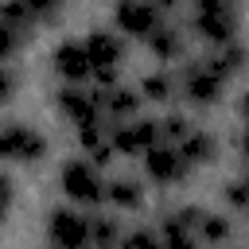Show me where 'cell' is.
<instances>
[{
    "mask_svg": "<svg viewBox=\"0 0 249 249\" xmlns=\"http://www.w3.org/2000/svg\"><path fill=\"white\" fill-rule=\"evenodd\" d=\"M230 233H233V226H230V218H226V214L202 210V222H198V230H195V237H198V241H206V245H226V241H230Z\"/></svg>",
    "mask_w": 249,
    "mask_h": 249,
    "instance_id": "obj_20",
    "label": "cell"
},
{
    "mask_svg": "<svg viewBox=\"0 0 249 249\" xmlns=\"http://www.w3.org/2000/svg\"><path fill=\"white\" fill-rule=\"evenodd\" d=\"M82 47L89 54L93 74H117V66L124 62V39L117 31H89L82 39Z\"/></svg>",
    "mask_w": 249,
    "mask_h": 249,
    "instance_id": "obj_9",
    "label": "cell"
},
{
    "mask_svg": "<svg viewBox=\"0 0 249 249\" xmlns=\"http://www.w3.org/2000/svg\"><path fill=\"white\" fill-rule=\"evenodd\" d=\"M16 86H19V78H16V70L0 62V105H4V101H12V93H16Z\"/></svg>",
    "mask_w": 249,
    "mask_h": 249,
    "instance_id": "obj_28",
    "label": "cell"
},
{
    "mask_svg": "<svg viewBox=\"0 0 249 249\" xmlns=\"http://www.w3.org/2000/svg\"><path fill=\"white\" fill-rule=\"evenodd\" d=\"M175 148H179V156H183L187 167H206V163L218 160V136L214 132H202V128H191Z\"/></svg>",
    "mask_w": 249,
    "mask_h": 249,
    "instance_id": "obj_12",
    "label": "cell"
},
{
    "mask_svg": "<svg viewBox=\"0 0 249 249\" xmlns=\"http://www.w3.org/2000/svg\"><path fill=\"white\" fill-rule=\"evenodd\" d=\"M0 19H4L12 31H19V35H27V31L35 27V19H31L27 8H23V0H0Z\"/></svg>",
    "mask_w": 249,
    "mask_h": 249,
    "instance_id": "obj_22",
    "label": "cell"
},
{
    "mask_svg": "<svg viewBox=\"0 0 249 249\" xmlns=\"http://www.w3.org/2000/svg\"><path fill=\"white\" fill-rule=\"evenodd\" d=\"M101 113L113 117V121H132L140 113V93L128 89V86H113V89H101Z\"/></svg>",
    "mask_w": 249,
    "mask_h": 249,
    "instance_id": "obj_15",
    "label": "cell"
},
{
    "mask_svg": "<svg viewBox=\"0 0 249 249\" xmlns=\"http://www.w3.org/2000/svg\"><path fill=\"white\" fill-rule=\"evenodd\" d=\"M140 101H156V105H163V101H171L175 97V78L171 74H163V70H152V74H144L140 78Z\"/></svg>",
    "mask_w": 249,
    "mask_h": 249,
    "instance_id": "obj_18",
    "label": "cell"
},
{
    "mask_svg": "<svg viewBox=\"0 0 249 249\" xmlns=\"http://www.w3.org/2000/svg\"><path fill=\"white\" fill-rule=\"evenodd\" d=\"M4 218H8V210H4V206H0V226H4Z\"/></svg>",
    "mask_w": 249,
    "mask_h": 249,
    "instance_id": "obj_33",
    "label": "cell"
},
{
    "mask_svg": "<svg viewBox=\"0 0 249 249\" xmlns=\"http://www.w3.org/2000/svg\"><path fill=\"white\" fill-rule=\"evenodd\" d=\"M51 70H54V74H58L62 82H70V86H78V82L93 78L89 54H86V47H82V43H74V39L58 43V47L51 51Z\"/></svg>",
    "mask_w": 249,
    "mask_h": 249,
    "instance_id": "obj_10",
    "label": "cell"
},
{
    "mask_svg": "<svg viewBox=\"0 0 249 249\" xmlns=\"http://www.w3.org/2000/svg\"><path fill=\"white\" fill-rule=\"evenodd\" d=\"M121 249H163V245H160L156 230H132V233L121 237Z\"/></svg>",
    "mask_w": 249,
    "mask_h": 249,
    "instance_id": "obj_26",
    "label": "cell"
},
{
    "mask_svg": "<svg viewBox=\"0 0 249 249\" xmlns=\"http://www.w3.org/2000/svg\"><path fill=\"white\" fill-rule=\"evenodd\" d=\"M241 152H245V160H249V124H245V132H241Z\"/></svg>",
    "mask_w": 249,
    "mask_h": 249,
    "instance_id": "obj_31",
    "label": "cell"
},
{
    "mask_svg": "<svg viewBox=\"0 0 249 249\" xmlns=\"http://www.w3.org/2000/svg\"><path fill=\"white\" fill-rule=\"evenodd\" d=\"M23 8L35 23H54L62 16V0H23Z\"/></svg>",
    "mask_w": 249,
    "mask_h": 249,
    "instance_id": "obj_24",
    "label": "cell"
},
{
    "mask_svg": "<svg viewBox=\"0 0 249 249\" xmlns=\"http://www.w3.org/2000/svg\"><path fill=\"white\" fill-rule=\"evenodd\" d=\"M148 47H152V54H156V58L171 62V58H179V54H183V31H179V27H171V23H160V27L148 35Z\"/></svg>",
    "mask_w": 249,
    "mask_h": 249,
    "instance_id": "obj_17",
    "label": "cell"
},
{
    "mask_svg": "<svg viewBox=\"0 0 249 249\" xmlns=\"http://www.w3.org/2000/svg\"><path fill=\"white\" fill-rule=\"evenodd\" d=\"M78 144H82V152H86V160L93 163V167H105L117 152H113V144H109V128L97 121V124H86V128H78Z\"/></svg>",
    "mask_w": 249,
    "mask_h": 249,
    "instance_id": "obj_14",
    "label": "cell"
},
{
    "mask_svg": "<svg viewBox=\"0 0 249 249\" xmlns=\"http://www.w3.org/2000/svg\"><path fill=\"white\" fill-rule=\"evenodd\" d=\"M47 156V136L31 124H0V160L8 163H39Z\"/></svg>",
    "mask_w": 249,
    "mask_h": 249,
    "instance_id": "obj_4",
    "label": "cell"
},
{
    "mask_svg": "<svg viewBox=\"0 0 249 249\" xmlns=\"http://www.w3.org/2000/svg\"><path fill=\"white\" fill-rule=\"evenodd\" d=\"M156 233H160V245H163V249H198V237H195L191 230H183L175 214H167Z\"/></svg>",
    "mask_w": 249,
    "mask_h": 249,
    "instance_id": "obj_21",
    "label": "cell"
},
{
    "mask_svg": "<svg viewBox=\"0 0 249 249\" xmlns=\"http://www.w3.org/2000/svg\"><path fill=\"white\" fill-rule=\"evenodd\" d=\"M19 43H23V35H19V31H12V27L0 19V62H4L8 54H16V51H19Z\"/></svg>",
    "mask_w": 249,
    "mask_h": 249,
    "instance_id": "obj_27",
    "label": "cell"
},
{
    "mask_svg": "<svg viewBox=\"0 0 249 249\" xmlns=\"http://www.w3.org/2000/svg\"><path fill=\"white\" fill-rule=\"evenodd\" d=\"M121 237H124V230L117 218H105V214L89 218V245L93 249H121Z\"/></svg>",
    "mask_w": 249,
    "mask_h": 249,
    "instance_id": "obj_19",
    "label": "cell"
},
{
    "mask_svg": "<svg viewBox=\"0 0 249 249\" xmlns=\"http://www.w3.org/2000/svg\"><path fill=\"white\" fill-rule=\"evenodd\" d=\"M105 202H113L117 210H140L144 206V187L136 179H109L105 183Z\"/></svg>",
    "mask_w": 249,
    "mask_h": 249,
    "instance_id": "obj_16",
    "label": "cell"
},
{
    "mask_svg": "<svg viewBox=\"0 0 249 249\" xmlns=\"http://www.w3.org/2000/svg\"><path fill=\"white\" fill-rule=\"evenodd\" d=\"M47 241L51 249H89V214L74 206H54L47 214Z\"/></svg>",
    "mask_w": 249,
    "mask_h": 249,
    "instance_id": "obj_3",
    "label": "cell"
},
{
    "mask_svg": "<svg viewBox=\"0 0 249 249\" xmlns=\"http://www.w3.org/2000/svg\"><path fill=\"white\" fill-rule=\"evenodd\" d=\"M113 23H117V31H124L128 39H148V35L163 23V16L156 12L152 0H117V4H113Z\"/></svg>",
    "mask_w": 249,
    "mask_h": 249,
    "instance_id": "obj_7",
    "label": "cell"
},
{
    "mask_svg": "<svg viewBox=\"0 0 249 249\" xmlns=\"http://www.w3.org/2000/svg\"><path fill=\"white\" fill-rule=\"evenodd\" d=\"M152 4H156V12L163 16V12H175V8L183 4V0H152Z\"/></svg>",
    "mask_w": 249,
    "mask_h": 249,
    "instance_id": "obj_30",
    "label": "cell"
},
{
    "mask_svg": "<svg viewBox=\"0 0 249 249\" xmlns=\"http://www.w3.org/2000/svg\"><path fill=\"white\" fill-rule=\"evenodd\" d=\"M58 187L70 202L78 206H97L105 198V179H101V167H93L89 160H70L62 163L58 171Z\"/></svg>",
    "mask_w": 249,
    "mask_h": 249,
    "instance_id": "obj_2",
    "label": "cell"
},
{
    "mask_svg": "<svg viewBox=\"0 0 249 249\" xmlns=\"http://www.w3.org/2000/svg\"><path fill=\"white\" fill-rule=\"evenodd\" d=\"M109 144L117 156H144L148 148L160 144V121L156 117H132V121H121L113 132H109Z\"/></svg>",
    "mask_w": 249,
    "mask_h": 249,
    "instance_id": "obj_5",
    "label": "cell"
},
{
    "mask_svg": "<svg viewBox=\"0 0 249 249\" xmlns=\"http://www.w3.org/2000/svg\"><path fill=\"white\" fill-rule=\"evenodd\" d=\"M245 62H249V54H245V47H241V43H222V47H214V54H210V58H202V66H206L210 74H218L222 82H230L233 74H241V70H245Z\"/></svg>",
    "mask_w": 249,
    "mask_h": 249,
    "instance_id": "obj_13",
    "label": "cell"
},
{
    "mask_svg": "<svg viewBox=\"0 0 249 249\" xmlns=\"http://www.w3.org/2000/svg\"><path fill=\"white\" fill-rule=\"evenodd\" d=\"M12 198H16V183H12V175H4V171H0V206L8 210V206H12Z\"/></svg>",
    "mask_w": 249,
    "mask_h": 249,
    "instance_id": "obj_29",
    "label": "cell"
},
{
    "mask_svg": "<svg viewBox=\"0 0 249 249\" xmlns=\"http://www.w3.org/2000/svg\"><path fill=\"white\" fill-rule=\"evenodd\" d=\"M191 27L198 39L222 47L233 43L237 31V4L233 0H191Z\"/></svg>",
    "mask_w": 249,
    "mask_h": 249,
    "instance_id": "obj_1",
    "label": "cell"
},
{
    "mask_svg": "<svg viewBox=\"0 0 249 249\" xmlns=\"http://www.w3.org/2000/svg\"><path fill=\"white\" fill-rule=\"evenodd\" d=\"M54 105L58 113L74 124V128H86V124H97L105 113H101V89H82V86H62L54 93Z\"/></svg>",
    "mask_w": 249,
    "mask_h": 249,
    "instance_id": "obj_6",
    "label": "cell"
},
{
    "mask_svg": "<svg viewBox=\"0 0 249 249\" xmlns=\"http://www.w3.org/2000/svg\"><path fill=\"white\" fill-rule=\"evenodd\" d=\"M187 132H191V121H187L183 113H167V117L160 121V140H163V144H179Z\"/></svg>",
    "mask_w": 249,
    "mask_h": 249,
    "instance_id": "obj_23",
    "label": "cell"
},
{
    "mask_svg": "<svg viewBox=\"0 0 249 249\" xmlns=\"http://www.w3.org/2000/svg\"><path fill=\"white\" fill-rule=\"evenodd\" d=\"M241 117L249 121V93H241Z\"/></svg>",
    "mask_w": 249,
    "mask_h": 249,
    "instance_id": "obj_32",
    "label": "cell"
},
{
    "mask_svg": "<svg viewBox=\"0 0 249 249\" xmlns=\"http://www.w3.org/2000/svg\"><path fill=\"white\" fill-rule=\"evenodd\" d=\"M222 198H226L230 210H249V187H245V179H230L222 187Z\"/></svg>",
    "mask_w": 249,
    "mask_h": 249,
    "instance_id": "obj_25",
    "label": "cell"
},
{
    "mask_svg": "<svg viewBox=\"0 0 249 249\" xmlns=\"http://www.w3.org/2000/svg\"><path fill=\"white\" fill-rule=\"evenodd\" d=\"M245 187H249V175H245Z\"/></svg>",
    "mask_w": 249,
    "mask_h": 249,
    "instance_id": "obj_34",
    "label": "cell"
},
{
    "mask_svg": "<svg viewBox=\"0 0 249 249\" xmlns=\"http://www.w3.org/2000/svg\"><path fill=\"white\" fill-rule=\"evenodd\" d=\"M144 171H148V179H156V183H179V179H187V163H183V156H179V148L175 144H156V148H148L144 152Z\"/></svg>",
    "mask_w": 249,
    "mask_h": 249,
    "instance_id": "obj_11",
    "label": "cell"
},
{
    "mask_svg": "<svg viewBox=\"0 0 249 249\" xmlns=\"http://www.w3.org/2000/svg\"><path fill=\"white\" fill-rule=\"evenodd\" d=\"M179 86H183V97H187L191 105H198V109H210V105H218V101H222V89H226V82H222L218 74H210L202 62H191V66H183V78H179Z\"/></svg>",
    "mask_w": 249,
    "mask_h": 249,
    "instance_id": "obj_8",
    "label": "cell"
}]
</instances>
